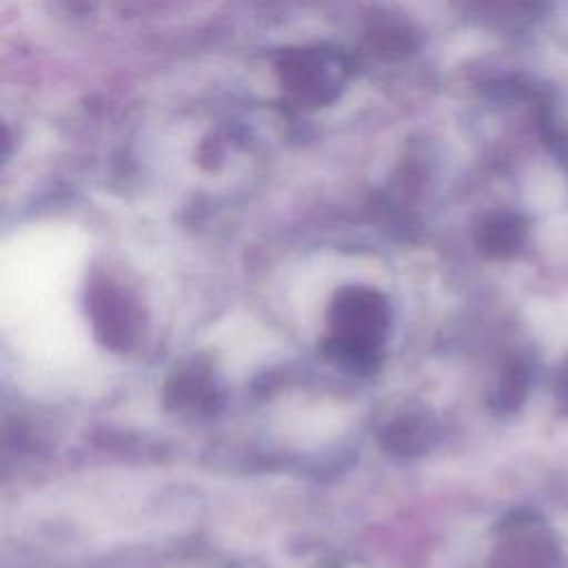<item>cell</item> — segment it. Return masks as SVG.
Listing matches in <instances>:
<instances>
[{"instance_id": "obj_1", "label": "cell", "mask_w": 568, "mask_h": 568, "mask_svg": "<svg viewBox=\"0 0 568 568\" xmlns=\"http://www.w3.org/2000/svg\"><path fill=\"white\" fill-rule=\"evenodd\" d=\"M87 255L84 237L62 224L16 233L2 251V324L16 348L62 364L84 348L73 288Z\"/></svg>"}, {"instance_id": "obj_2", "label": "cell", "mask_w": 568, "mask_h": 568, "mask_svg": "<svg viewBox=\"0 0 568 568\" xmlns=\"http://www.w3.org/2000/svg\"><path fill=\"white\" fill-rule=\"evenodd\" d=\"M490 240L499 251H513L524 240V224L515 217H504L490 231Z\"/></svg>"}, {"instance_id": "obj_3", "label": "cell", "mask_w": 568, "mask_h": 568, "mask_svg": "<svg viewBox=\"0 0 568 568\" xmlns=\"http://www.w3.org/2000/svg\"><path fill=\"white\" fill-rule=\"evenodd\" d=\"M557 393H559L564 399H568V362H566V366L561 368V373H559V377H557Z\"/></svg>"}]
</instances>
